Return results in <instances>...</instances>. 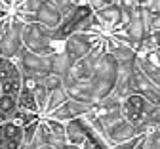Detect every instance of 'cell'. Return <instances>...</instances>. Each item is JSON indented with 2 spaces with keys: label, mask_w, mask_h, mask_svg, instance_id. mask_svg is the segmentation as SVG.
Segmentation results:
<instances>
[{
  "label": "cell",
  "mask_w": 160,
  "mask_h": 149,
  "mask_svg": "<svg viewBox=\"0 0 160 149\" xmlns=\"http://www.w3.org/2000/svg\"><path fill=\"white\" fill-rule=\"evenodd\" d=\"M8 15H10V10H8V8H0V23H2Z\"/></svg>",
  "instance_id": "25"
},
{
  "label": "cell",
  "mask_w": 160,
  "mask_h": 149,
  "mask_svg": "<svg viewBox=\"0 0 160 149\" xmlns=\"http://www.w3.org/2000/svg\"><path fill=\"white\" fill-rule=\"evenodd\" d=\"M90 107H92V105H88V103H82V101H76V99L69 98L63 105H59V107L52 115H48V117H53V119L61 120V122H69L72 119H78V117L86 115L90 111Z\"/></svg>",
  "instance_id": "12"
},
{
  "label": "cell",
  "mask_w": 160,
  "mask_h": 149,
  "mask_svg": "<svg viewBox=\"0 0 160 149\" xmlns=\"http://www.w3.org/2000/svg\"><path fill=\"white\" fill-rule=\"evenodd\" d=\"M17 109H19L17 96H12V94H2V96H0V113H2V117L6 120L13 119Z\"/></svg>",
  "instance_id": "19"
},
{
  "label": "cell",
  "mask_w": 160,
  "mask_h": 149,
  "mask_svg": "<svg viewBox=\"0 0 160 149\" xmlns=\"http://www.w3.org/2000/svg\"><path fill=\"white\" fill-rule=\"evenodd\" d=\"M34 98H36V103H38L40 115L44 117L46 107H48V99H50V88L46 86L44 82H38V86L34 88Z\"/></svg>",
  "instance_id": "20"
},
{
  "label": "cell",
  "mask_w": 160,
  "mask_h": 149,
  "mask_svg": "<svg viewBox=\"0 0 160 149\" xmlns=\"http://www.w3.org/2000/svg\"><path fill=\"white\" fill-rule=\"evenodd\" d=\"M52 57L53 56H40L34 54L31 50H27L25 46L21 48L13 59L17 61L19 69H21L23 77H36L38 80H42L46 75L52 73Z\"/></svg>",
  "instance_id": "3"
},
{
  "label": "cell",
  "mask_w": 160,
  "mask_h": 149,
  "mask_svg": "<svg viewBox=\"0 0 160 149\" xmlns=\"http://www.w3.org/2000/svg\"><path fill=\"white\" fill-rule=\"evenodd\" d=\"M2 2H4V6H6L8 10H12V6H13V2H15V0H2Z\"/></svg>",
  "instance_id": "26"
},
{
  "label": "cell",
  "mask_w": 160,
  "mask_h": 149,
  "mask_svg": "<svg viewBox=\"0 0 160 149\" xmlns=\"http://www.w3.org/2000/svg\"><path fill=\"white\" fill-rule=\"evenodd\" d=\"M23 46L34 54L40 56H53L55 54V36L53 29H48L44 25L31 21L25 23L23 29Z\"/></svg>",
  "instance_id": "2"
},
{
  "label": "cell",
  "mask_w": 160,
  "mask_h": 149,
  "mask_svg": "<svg viewBox=\"0 0 160 149\" xmlns=\"http://www.w3.org/2000/svg\"><path fill=\"white\" fill-rule=\"evenodd\" d=\"M145 10H149L151 13H160V0H147L143 4Z\"/></svg>",
  "instance_id": "23"
},
{
  "label": "cell",
  "mask_w": 160,
  "mask_h": 149,
  "mask_svg": "<svg viewBox=\"0 0 160 149\" xmlns=\"http://www.w3.org/2000/svg\"><path fill=\"white\" fill-rule=\"evenodd\" d=\"M65 138H67L69 143H74V145H80V147L88 149L90 134H88V124L84 122L82 117L65 122Z\"/></svg>",
  "instance_id": "14"
},
{
  "label": "cell",
  "mask_w": 160,
  "mask_h": 149,
  "mask_svg": "<svg viewBox=\"0 0 160 149\" xmlns=\"http://www.w3.org/2000/svg\"><path fill=\"white\" fill-rule=\"evenodd\" d=\"M17 101H19V109L31 111V113H38V115H40L38 103H36V98H34V90L23 86L21 92H19V96H17Z\"/></svg>",
  "instance_id": "18"
},
{
  "label": "cell",
  "mask_w": 160,
  "mask_h": 149,
  "mask_svg": "<svg viewBox=\"0 0 160 149\" xmlns=\"http://www.w3.org/2000/svg\"><path fill=\"white\" fill-rule=\"evenodd\" d=\"M95 65L97 63H93L88 56L82 57V59H76L72 63V67H71V77L74 80H90L93 77V71H95Z\"/></svg>",
  "instance_id": "15"
},
{
  "label": "cell",
  "mask_w": 160,
  "mask_h": 149,
  "mask_svg": "<svg viewBox=\"0 0 160 149\" xmlns=\"http://www.w3.org/2000/svg\"><path fill=\"white\" fill-rule=\"evenodd\" d=\"M160 31V13H151L149 17V33Z\"/></svg>",
  "instance_id": "22"
},
{
  "label": "cell",
  "mask_w": 160,
  "mask_h": 149,
  "mask_svg": "<svg viewBox=\"0 0 160 149\" xmlns=\"http://www.w3.org/2000/svg\"><path fill=\"white\" fill-rule=\"evenodd\" d=\"M63 86L71 99L82 101L88 105L95 103V96H93V88H92L90 80H74L71 75H67V77H63Z\"/></svg>",
  "instance_id": "8"
},
{
  "label": "cell",
  "mask_w": 160,
  "mask_h": 149,
  "mask_svg": "<svg viewBox=\"0 0 160 149\" xmlns=\"http://www.w3.org/2000/svg\"><path fill=\"white\" fill-rule=\"evenodd\" d=\"M137 59V57H135ZM132 88L135 94H141L145 96L152 105H156V107H160V86L158 84L137 65V61H135V65L132 69Z\"/></svg>",
  "instance_id": "7"
},
{
  "label": "cell",
  "mask_w": 160,
  "mask_h": 149,
  "mask_svg": "<svg viewBox=\"0 0 160 149\" xmlns=\"http://www.w3.org/2000/svg\"><path fill=\"white\" fill-rule=\"evenodd\" d=\"M74 59L67 54V52H59V54H53L52 57V73L59 75V77H67L71 73V67H72Z\"/></svg>",
  "instance_id": "16"
},
{
  "label": "cell",
  "mask_w": 160,
  "mask_h": 149,
  "mask_svg": "<svg viewBox=\"0 0 160 149\" xmlns=\"http://www.w3.org/2000/svg\"><path fill=\"white\" fill-rule=\"evenodd\" d=\"M0 8H6V6H4V2H2V0H0Z\"/></svg>",
  "instance_id": "30"
},
{
  "label": "cell",
  "mask_w": 160,
  "mask_h": 149,
  "mask_svg": "<svg viewBox=\"0 0 160 149\" xmlns=\"http://www.w3.org/2000/svg\"><path fill=\"white\" fill-rule=\"evenodd\" d=\"M0 84H2V94L19 96L23 88V73L15 59L0 56Z\"/></svg>",
  "instance_id": "5"
},
{
  "label": "cell",
  "mask_w": 160,
  "mask_h": 149,
  "mask_svg": "<svg viewBox=\"0 0 160 149\" xmlns=\"http://www.w3.org/2000/svg\"><path fill=\"white\" fill-rule=\"evenodd\" d=\"M118 75H120V63L112 54L107 52L97 61L93 77L90 78L92 88H93V96H95V103L109 98L114 92V86L118 82Z\"/></svg>",
  "instance_id": "1"
},
{
  "label": "cell",
  "mask_w": 160,
  "mask_h": 149,
  "mask_svg": "<svg viewBox=\"0 0 160 149\" xmlns=\"http://www.w3.org/2000/svg\"><path fill=\"white\" fill-rule=\"evenodd\" d=\"M38 149H57V147H53V145H50V143H44V145H40Z\"/></svg>",
  "instance_id": "27"
},
{
  "label": "cell",
  "mask_w": 160,
  "mask_h": 149,
  "mask_svg": "<svg viewBox=\"0 0 160 149\" xmlns=\"http://www.w3.org/2000/svg\"><path fill=\"white\" fill-rule=\"evenodd\" d=\"M154 109H156V105H152L145 96L135 94V92L122 99V113H124V117L132 124H135L137 128L151 120Z\"/></svg>",
  "instance_id": "4"
},
{
  "label": "cell",
  "mask_w": 160,
  "mask_h": 149,
  "mask_svg": "<svg viewBox=\"0 0 160 149\" xmlns=\"http://www.w3.org/2000/svg\"><path fill=\"white\" fill-rule=\"evenodd\" d=\"M135 2H137V6H143V4L147 2V0H135Z\"/></svg>",
  "instance_id": "28"
},
{
  "label": "cell",
  "mask_w": 160,
  "mask_h": 149,
  "mask_svg": "<svg viewBox=\"0 0 160 149\" xmlns=\"http://www.w3.org/2000/svg\"><path fill=\"white\" fill-rule=\"evenodd\" d=\"M69 99V94H67V90H65V86L61 84V86H55V88H52L50 90V99H48V107H46V113H44V117H48V115H52L59 105H63L65 101Z\"/></svg>",
  "instance_id": "17"
},
{
  "label": "cell",
  "mask_w": 160,
  "mask_h": 149,
  "mask_svg": "<svg viewBox=\"0 0 160 149\" xmlns=\"http://www.w3.org/2000/svg\"><path fill=\"white\" fill-rule=\"evenodd\" d=\"M34 21L48 29H57L63 21V12L57 8L53 0H42L34 13Z\"/></svg>",
  "instance_id": "10"
},
{
  "label": "cell",
  "mask_w": 160,
  "mask_h": 149,
  "mask_svg": "<svg viewBox=\"0 0 160 149\" xmlns=\"http://www.w3.org/2000/svg\"><path fill=\"white\" fill-rule=\"evenodd\" d=\"M86 2H88L95 12H97V10H101L103 6H107V4H109V0H86Z\"/></svg>",
  "instance_id": "24"
},
{
  "label": "cell",
  "mask_w": 160,
  "mask_h": 149,
  "mask_svg": "<svg viewBox=\"0 0 160 149\" xmlns=\"http://www.w3.org/2000/svg\"><path fill=\"white\" fill-rule=\"evenodd\" d=\"M0 96H2V84H0Z\"/></svg>",
  "instance_id": "31"
},
{
  "label": "cell",
  "mask_w": 160,
  "mask_h": 149,
  "mask_svg": "<svg viewBox=\"0 0 160 149\" xmlns=\"http://www.w3.org/2000/svg\"><path fill=\"white\" fill-rule=\"evenodd\" d=\"M107 136L111 140V143H122V141H128L135 136H141L137 132V126L132 124L126 117H122L120 120H116L114 124H111L109 128H107Z\"/></svg>",
  "instance_id": "13"
},
{
  "label": "cell",
  "mask_w": 160,
  "mask_h": 149,
  "mask_svg": "<svg viewBox=\"0 0 160 149\" xmlns=\"http://www.w3.org/2000/svg\"><path fill=\"white\" fill-rule=\"evenodd\" d=\"M143 136V134H141ZM141 136H135V138H132V140H128V141H122V143H114V145H111L109 149H133L135 145H137V141L141 140Z\"/></svg>",
  "instance_id": "21"
},
{
  "label": "cell",
  "mask_w": 160,
  "mask_h": 149,
  "mask_svg": "<svg viewBox=\"0 0 160 149\" xmlns=\"http://www.w3.org/2000/svg\"><path fill=\"white\" fill-rule=\"evenodd\" d=\"M95 15L99 19V23L105 27L107 35L122 29V25H124V8L120 4H107L101 10H97Z\"/></svg>",
  "instance_id": "9"
},
{
  "label": "cell",
  "mask_w": 160,
  "mask_h": 149,
  "mask_svg": "<svg viewBox=\"0 0 160 149\" xmlns=\"http://www.w3.org/2000/svg\"><path fill=\"white\" fill-rule=\"evenodd\" d=\"M0 147L21 149L23 147V126L15 120H4L0 124Z\"/></svg>",
  "instance_id": "11"
},
{
  "label": "cell",
  "mask_w": 160,
  "mask_h": 149,
  "mask_svg": "<svg viewBox=\"0 0 160 149\" xmlns=\"http://www.w3.org/2000/svg\"><path fill=\"white\" fill-rule=\"evenodd\" d=\"M4 120H6V119H4V117H2V113H0V124H2V122H4Z\"/></svg>",
  "instance_id": "29"
},
{
  "label": "cell",
  "mask_w": 160,
  "mask_h": 149,
  "mask_svg": "<svg viewBox=\"0 0 160 149\" xmlns=\"http://www.w3.org/2000/svg\"><path fill=\"white\" fill-rule=\"evenodd\" d=\"M103 38V35L93 33V31H82V33H72L67 40H65V52L76 61L86 57L92 48L95 46V42H99Z\"/></svg>",
  "instance_id": "6"
}]
</instances>
